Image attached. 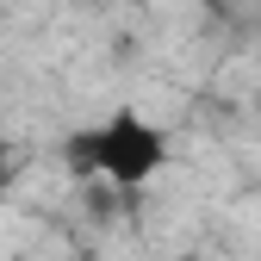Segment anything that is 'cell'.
<instances>
[{
  "instance_id": "obj_1",
  "label": "cell",
  "mask_w": 261,
  "mask_h": 261,
  "mask_svg": "<svg viewBox=\"0 0 261 261\" xmlns=\"http://www.w3.org/2000/svg\"><path fill=\"white\" fill-rule=\"evenodd\" d=\"M62 168L75 180H106L118 193H137L149 187L162 168H168V137H162V124H149L143 112H106L100 124H81L62 137Z\"/></svg>"
},
{
  "instance_id": "obj_2",
  "label": "cell",
  "mask_w": 261,
  "mask_h": 261,
  "mask_svg": "<svg viewBox=\"0 0 261 261\" xmlns=\"http://www.w3.org/2000/svg\"><path fill=\"white\" fill-rule=\"evenodd\" d=\"M7 174H13V143L0 137V187H7Z\"/></svg>"
},
{
  "instance_id": "obj_3",
  "label": "cell",
  "mask_w": 261,
  "mask_h": 261,
  "mask_svg": "<svg viewBox=\"0 0 261 261\" xmlns=\"http://www.w3.org/2000/svg\"><path fill=\"white\" fill-rule=\"evenodd\" d=\"M118 7H149V0H118Z\"/></svg>"
}]
</instances>
